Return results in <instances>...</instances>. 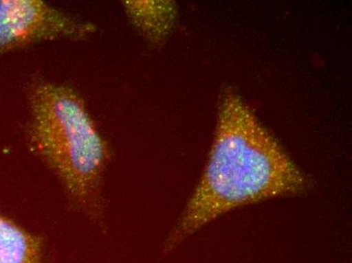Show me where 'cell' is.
Segmentation results:
<instances>
[{"label":"cell","mask_w":352,"mask_h":263,"mask_svg":"<svg viewBox=\"0 0 352 263\" xmlns=\"http://www.w3.org/2000/svg\"><path fill=\"white\" fill-rule=\"evenodd\" d=\"M309 185L308 177L243 98L226 87L219 102L218 123L207 165L167 238L165 249L170 251L232 209L300 194Z\"/></svg>","instance_id":"6da1fadb"},{"label":"cell","mask_w":352,"mask_h":263,"mask_svg":"<svg viewBox=\"0 0 352 263\" xmlns=\"http://www.w3.org/2000/svg\"><path fill=\"white\" fill-rule=\"evenodd\" d=\"M28 104L27 139L32 150L52 171L70 206L100 221L111 148L87 102L69 85L40 79L30 89Z\"/></svg>","instance_id":"7a4b0ae2"},{"label":"cell","mask_w":352,"mask_h":263,"mask_svg":"<svg viewBox=\"0 0 352 263\" xmlns=\"http://www.w3.org/2000/svg\"><path fill=\"white\" fill-rule=\"evenodd\" d=\"M94 23L42 0H0V55L57 40H85Z\"/></svg>","instance_id":"3957f363"},{"label":"cell","mask_w":352,"mask_h":263,"mask_svg":"<svg viewBox=\"0 0 352 263\" xmlns=\"http://www.w3.org/2000/svg\"><path fill=\"white\" fill-rule=\"evenodd\" d=\"M123 8L135 29L152 45L164 44L178 16L173 1H123Z\"/></svg>","instance_id":"277c9868"},{"label":"cell","mask_w":352,"mask_h":263,"mask_svg":"<svg viewBox=\"0 0 352 263\" xmlns=\"http://www.w3.org/2000/svg\"><path fill=\"white\" fill-rule=\"evenodd\" d=\"M0 263H43V239L1 214Z\"/></svg>","instance_id":"5b68a950"}]
</instances>
